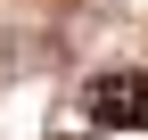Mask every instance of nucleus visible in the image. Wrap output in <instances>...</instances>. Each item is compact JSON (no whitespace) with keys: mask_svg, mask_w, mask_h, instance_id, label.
<instances>
[{"mask_svg":"<svg viewBox=\"0 0 148 140\" xmlns=\"http://www.w3.org/2000/svg\"><path fill=\"white\" fill-rule=\"evenodd\" d=\"M82 124L90 132H148V74H99L82 91Z\"/></svg>","mask_w":148,"mask_h":140,"instance_id":"f257e3e1","label":"nucleus"}]
</instances>
